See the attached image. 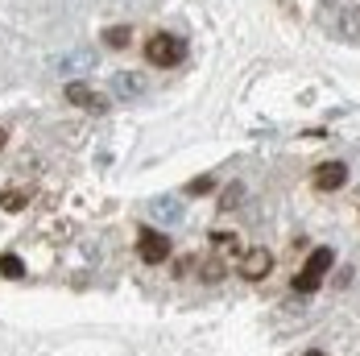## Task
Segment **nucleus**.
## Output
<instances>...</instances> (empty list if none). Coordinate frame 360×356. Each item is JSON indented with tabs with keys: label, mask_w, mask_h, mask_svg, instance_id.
<instances>
[{
	"label": "nucleus",
	"mask_w": 360,
	"mask_h": 356,
	"mask_svg": "<svg viewBox=\"0 0 360 356\" xmlns=\"http://www.w3.org/2000/svg\"><path fill=\"white\" fill-rule=\"evenodd\" d=\"M145 58H149V67L170 71V67H179L182 58H186V42L174 34H153L145 42Z\"/></svg>",
	"instance_id": "obj_1"
},
{
	"label": "nucleus",
	"mask_w": 360,
	"mask_h": 356,
	"mask_svg": "<svg viewBox=\"0 0 360 356\" xmlns=\"http://www.w3.org/2000/svg\"><path fill=\"white\" fill-rule=\"evenodd\" d=\"M331 261H335V253H331V249H315L311 257H307L302 274L294 278V290H298V294H315V290L323 286L327 269H331Z\"/></svg>",
	"instance_id": "obj_2"
},
{
	"label": "nucleus",
	"mask_w": 360,
	"mask_h": 356,
	"mask_svg": "<svg viewBox=\"0 0 360 356\" xmlns=\"http://www.w3.org/2000/svg\"><path fill=\"white\" fill-rule=\"evenodd\" d=\"M137 257H141L145 265H162V261L170 257V241H166L158 228H141V232H137Z\"/></svg>",
	"instance_id": "obj_3"
},
{
	"label": "nucleus",
	"mask_w": 360,
	"mask_h": 356,
	"mask_svg": "<svg viewBox=\"0 0 360 356\" xmlns=\"http://www.w3.org/2000/svg\"><path fill=\"white\" fill-rule=\"evenodd\" d=\"M269 269H274V253L269 249H249L240 257V278H245V282H261Z\"/></svg>",
	"instance_id": "obj_4"
},
{
	"label": "nucleus",
	"mask_w": 360,
	"mask_h": 356,
	"mask_svg": "<svg viewBox=\"0 0 360 356\" xmlns=\"http://www.w3.org/2000/svg\"><path fill=\"white\" fill-rule=\"evenodd\" d=\"M311 182H315V191H340V186L348 182V166H344V162H323V166L311 174Z\"/></svg>",
	"instance_id": "obj_5"
},
{
	"label": "nucleus",
	"mask_w": 360,
	"mask_h": 356,
	"mask_svg": "<svg viewBox=\"0 0 360 356\" xmlns=\"http://www.w3.org/2000/svg\"><path fill=\"white\" fill-rule=\"evenodd\" d=\"M67 100H71L75 108H87V112H104L108 108V100L104 96H96V87H87V83H67Z\"/></svg>",
	"instance_id": "obj_6"
},
{
	"label": "nucleus",
	"mask_w": 360,
	"mask_h": 356,
	"mask_svg": "<svg viewBox=\"0 0 360 356\" xmlns=\"http://www.w3.org/2000/svg\"><path fill=\"white\" fill-rule=\"evenodd\" d=\"M112 91H116V96H141L145 75L141 71H116L112 75Z\"/></svg>",
	"instance_id": "obj_7"
},
{
	"label": "nucleus",
	"mask_w": 360,
	"mask_h": 356,
	"mask_svg": "<svg viewBox=\"0 0 360 356\" xmlns=\"http://www.w3.org/2000/svg\"><path fill=\"white\" fill-rule=\"evenodd\" d=\"M149 212H153V220H162V224H182V203H179V199H170V195L153 199V203H149Z\"/></svg>",
	"instance_id": "obj_8"
},
{
	"label": "nucleus",
	"mask_w": 360,
	"mask_h": 356,
	"mask_svg": "<svg viewBox=\"0 0 360 356\" xmlns=\"http://www.w3.org/2000/svg\"><path fill=\"white\" fill-rule=\"evenodd\" d=\"M96 67V58L87 54V50H75V54H67L63 63H58V71L63 75H79V71H91Z\"/></svg>",
	"instance_id": "obj_9"
},
{
	"label": "nucleus",
	"mask_w": 360,
	"mask_h": 356,
	"mask_svg": "<svg viewBox=\"0 0 360 356\" xmlns=\"http://www.w3.org/2000/svg\"><path fill=\"white\" fill-rule=\"evenodd\" d=\"M25 203H30V191H21V186H8V191L0 195V208H4V212H21Z\"/></svg>",
	"instance_id": "obj_10"
},
{
	"label": "nucleus",
	"mask_w": 360,
	"mask_h": 356,
	"mask_svg": "<svg viewBox=\"0 0 360 356\" xmlns=\"http://www.w3.org/2000/svg\"><path fill=\"white\" fill-rule=\"evenodd\" d=\"M104 42H108L112 50H124L133 42V25H112V30H104Z\"/></svg>",
	"instance_id": "obj_11"
},
{
	"label": "nucleus",
	"mask_w": 360,
	"mask_h": 356,
	"mask_svg": "<svg viewBox=\"0 0 360 356\" xmlns=\"http://www.w3.org/2000/svg\"><path fill=\"white\" fill-rule=\"evenodd\" d=\"M224 269H228V261H224V257H207V261L199 265V278H203V282H219V278H224Z\"/></svg>",
	"instance_id": "obj_12"
},
{
	"label": "nucleus",
	"mask_w": 360,
	"mask_h": 356,
	"mask_svg": "<svg viewBox=\"0 0 360 356\" xmlns=\"http://www.w3.org/2000/svg\"><path fill=\"white\" fill-rule=\"evenodd\" d=\"M0 278H13V282H17V278H25V265H21V257L4 253V257H0Z\"/></svg>",
	"instance_id": "obj_13"
},
{
	"label": "nucleus",
	"mask_w": 360,
	"mask_h": 356,
	"mask_svg": "<svg viewBox=\"0 0 360 356\" xmlns=\"http://www.w3.org/2000/svg\"><path fill=\"white\" fill-rule=\"evenodd\" d=\"M240 199H245V186H240V182H232V186H228V191L219 195V212H232V208H236Z\"/></svg>",
	"instance_id": "obj_14"
},
{
	"label": "nucleus",
	"mask_w": 360,
	"mask_h": 356,
	"mask_svg": "<svg viewBox=\"0 0 360 356\" xmlns=\"http://www.w3.org/2000/svg\"><path fill=\"white\" fill-rule=\"evenodd\" d=\"M212 186H216V182H212L207 174H203V178H191V182H186V195H195V199H199V195H212Z\"/></svg>",
	"instance_id": "obj_15"
},
{
	"label": "nucleus",
	"mask_w": 360,
	"mask_h": 356,
	"mask_svg": "<svg viewBox=\"0 0 360 356\" xmlns=\"http://www.w3.org/2000/svg\"><path fill=\"white\" fill-rule=\"evenodd\" d=\"M4 141H8V129H4V125H0V149H4Z\"/></svg>",
	"instance_id": "obj_16"
},
{
	"label": "nucleus",
	"mask_w": 360,
	"mask_h": 356,
	"mask_svg": "<svg viewBox=\"0 0 360 356\" xmlns=\"http://www.w3.org/2000/svg\"><path fill=\"white\" fill-rule=\"evenodd\" d=\"M302 356H327L323 348H311V352H302Z\"/></svg>",
	"instance_id": "obj_17"
}]
</instances>
